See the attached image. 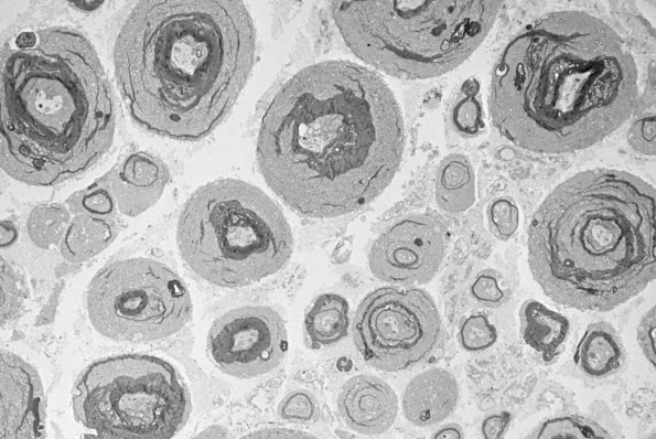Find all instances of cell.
Segmentation results:
<instances>
[{"label":"cell","instance_id":"9a60e30c","mask_svg":"<svg viewBox=\"0 0 656 439\" xmlns=\"http://www.w3.org/2000/svg\"><path fill=\"white\" fill-rule=\"evenodd\" d=\"M337 408L344 422L364 435H379L394 424L398 398L394 389L373 375H356L342 387Z\"/></svg>","mask_w":656,"mask_h":439},{"label":"cell","instance_id":"5b68a950","mask_svg":"<svg viewBox=\"0 0 656 439\" xmlns=\"http://www.w3.org/2000/svg\"><path fill=\"white\" fill-rule=\"evenodd\" d=\"M528 263L544 292L579 310L610 311L655 279V190L620 170L558 185L528 231Z\"/></svg>","mask_w":656,"mask_h":439},{"label":"cell","instance_id":"44dd1931","mask_svg":"<svg viewBox=\"0 0 656 439\" xmlns=\"http://www.w3.org/2000/svg\"><path fill=\"white\" fill-rule=\"evenodd\" d=\"M349 307L336 293L319 296L304 319L305 335L312 347H323L340 342L348 331Z\"/></svg>","mask_w":656,"mask_h":439},{"label":"cell","instance_id":"83f0119b","mask_svg":"<svg viewBox=\"0 0 656 439\" xmlns=\"http://www.w3.org/2000/svg\"><path fill=\"white\" fill-rule=\"evenodd\" d=\"M278 413L286 420L309 421L315 416L316 404L308 392L297 390L282 399Z\"/></svg>","mask_w":656,"mask_h":439},{"label":"cell","instance_id":"7402d4cb","mask_svg":"<svg viewBox=\"0 0 656 439\" xmlns=\"http://www.w3.org/2000/svg\"><path fill=\"white\" fill-rule=\"evenodd\" d=\"M71 212L62 203H42L34 206L26 221V232L40 248L60 245L71 223Z\"/></svg>","mask_w":656,"mask_h":439},{"label":"cell","instance_id":"4dcf8cb0","mask_svg":"<svg viewBox=\"0 0 656 439\" xmlns=\"http://www.w3.org/2000/svg\"><path fill=\"white\" fill-rule=\"evenodd\" d=\"M637 342L645 357L655 364V308H650L641 319L637 326Z\"/></svg>","mask_w":656,"mask_h":439},{"label":"cell","instance_id":"7a4b0ae2","mask_svg":"<svg viewBox=\"0 0 656 439\" xmlns=\"http://www.w3.org/2000/svg\"><path fill=\"white\" fill-rule=\"evenodd\" d=\"M638 93L636 62L615 30L582 11H557L528 23L501 53L490 113L515 146L564 153L621 127Z\"/></svg>","mask_w":656,"mask_h":439},{"label":"cell","instance_id":"ba28073f","mask_svg":"<svg viewBox=\"0 0 656 439\" xmlns=\"http://www.w3.org/2000/svg\"><path fill=\"white\" fill-rule=\"evenodd\" d=\"M72 409L83 439H171L186 422L191 399L165 360L121 354L85 368Z\"/></svg>","mask_w":656,"mask_h":439},{"label":"cell","instance_id":"7c38bea8","mask_svg":"<svg viewBox=\"0 0 656 439\" xmlns=\"http://www.w3.org/2000/svg\"><path fill=\"white\" fill-rule=\"evenodd\" d=\"M441 220L429 213L409 214L387 227L368 254L370 271L394 285H421L437 274L447 250Z\"/></svg>","mask_w":656,"mask_h":439},{"label":"cell","instance_id":"4316f807","mask_svg":"<svg viewBox=\"0 0 656 439\" xmlns=\"http://www.w3.org/2000/svg\"><path fill=\"white\" fill-rule=\"evenodd\" d=\"M451 122L461 136H477L484 127L483 109L478 98L461 95L452 107Z\"/></svg>","mask_w":656,"mask_h":439},{"label":"cell","instance_id":"4fadbf2b","mask_svg":"<svg viewBox=\"0 0 656 439\" xmlns=\"http://www.w3.org/2000/svg\"><path fill=\"white\" fill-rule=\"evenodd\" d=\"M1 439H45V401L36 371L1 353Z\"/></svg>","mask_w":656,"mask_h":439},{"label":"cell","instance_id":"277c9868","mask_svg":"<svg viewBox=\"0 0 656 439\" xmlns=\"http://www.w3.org/2000/svg\"><path fill=\"white\" fill-rule=\"evenodd\" d=\"M1 169L51 186L87 172L111 146L110 84L76 28L20 21L1 45Z\"/></svg>","mask_w":656,"mask_h":439},{"label":"cell","instance_id":"f546056e","mask_svg":"<svg viewBox=\"0 0 656 439\" xmlns=\"http://www.w3.org/2000/svg\"><path fill=\"white\" fill-rule=\"evenodd\" d=\"M627 139L630 146L638 153L654 156L655 153V117L654 114L641 116L631 125Z\"/></svg>","mask_w":656,"mask_h":439},{"label":"cell","instance_id":"d6986e66","mask_svg":"<svg viewBox=\"0 0 656 439\" xmlns=\"http://www.w3.org/2000/svg\"><path fill=\"white\" fill-rule=\"evenodd\" d=\"M117 235L116 216L77 214L71 220L60 251L69 263H83L107 248Z\"/></svg>","mask_w":656,"mask_h":439},{"label":"cell","instance_id":"484cf974","mask_svg":"<svg viewBox=\"0 0 656 439\" xmlns=\"http://www.w3.org/2000/svg\"><path fill=\"white\" fill-rule=\"evenodd\" d=\"M486 216L490 232L501 240L509 239L518 229V207L509 197H498L492 201Z\"/></svg>","mask_w":656,"mask_h":439},{"label":"cell","instance_id":"e0dca14e","mask_svg":"<svg viewBox=\"0 0 656 439\" xmlns=\"http://www.w3.org/2000/svg\"><path fill=\"white\" fill-rule=\"evenodd\" d=\"M624 350L613 325L605 321L589 324L573 354L578 371L588 378L602 379L617 372Z\"/></svg>","mask_w":656,"mask_h":439},{"label":"cell","instance_id":"8fae6325","mask_svg":"<svg viewBox=\"0 0 656 439\" xmlns=\"http://www.w3.org/2000/svg\"><path fill=\"white\" fill-rule=\"evenodd\" d=\"M208 351L214 363L238 378L273 371L288 351L281 315L269 307L246 306L229 310L211 326Z\"/></svg>","mask_w":656,"mask_h":439},{"label":"cell","instance_id":"8d00e7d4","mask_svg":"<svg viewBox=\"0 0 656 439\" xmlns=\"http://www.w3.org/2000/svg\"><path fill=\"white\" fill-rule=\"evenodd\" d=\"M15 237V229L8 222L1 224V245L6 246Z\"/></svg>","mask_w":656,"mask_h":439},{"label":"cell","instance_id":"ac0fdd59","mask_svg":"<svg viewBox=\"0 0 656 439\" xmlns=\"http://www.w3.org/2000/svg\"><path fill=\"white\" fill-rule=\"evenodd\" d=\"M520 333L525 343L550 362L561 352L570 323L561 313L535 299L526 300L519 309Z\"/></svg>","mask_w":656,"mask_h":439},{"label":"cell","instance_id":"f1b7e54d","mask_svg":"<svg viewBox=\"0 0 656 439\" xmlns=\"http://www.w3.org/2000/svg\"><path fill=\"white\" fill-rule=\"evenodd\" d=\"M470 293L476 302L491 308L501 306L505 300V292L497 277L490 270L475 277L470 286Z\"/></svg>","mask_w":656,"mask_h":439},{"label":"cell","instance_id":"8992f818","mask_svg":"<svg viewBox=\"0 0 656 439\" xmlns=\"http://www.w3.org/2000/svg\"><path fill=\"white\" fill-rule=\"evenodd\" d=\"M499 1H334V22L352 52L395 77L442 75L482 44Z\"/></svg>","mask_w":656,"mask_h":439},{"label":"cell","instance_id":"52a82bcc","mask_svg":"<svg viewBox=\"0 0 656 439\" xmlns=\"http://www.w3.org/2000/svg\"><path fill=\"white\" fill-rule=\"evenodd\" d=\"M178 246L204 280L234 288L279 271L293 249L281 208L257 186L222 179L197 189L178 223Z\"/></svg>","mask_w":656,"mask_h":439},{"label":"cell","instance_id":"e575fe53","mask_svg":"<svg viewBox=\"0 0 656 439\" xmlns=\"http://www.w3.org/2000/svg\"><path fill=\"white\" fill-rule=\"evenodd\" d=\"M192 439H227V432L221 426H211Z\"/></svg>","mask_w":656,"mask_h":439},{"label":"cell","instance_id":"d590c367","mask_svg":"<svg viewBox=\"0 0 656 439\" xmlns=\"http://www.w3.org/2000/svg\"><path fill=\"white\" fill-rule=\"evenodd\" d=\"M480 90V84L475 78L466 79L461 86V95L476 96Z\"/></svg>","mask_w":656,"mask_h":439},{"label":"cell","instance_id":"cb8c5ba5","mask_svg":"<svg viewBox=\"0 0 656 439\" xmlns=\"http://www.w3.org/2000/svg\"><path fill=\"white\" fill-rule=\"evenodd\" d=\"M65 204L73 215L116 216L117 211L115 199L104 175L90 185L71 194Z\"/></svg>","mask_w":656,"mask_h":439},{"label":"cell","instance_id":"6da1fadb","mask_svg":"<svg viewBox=\"0 0 656 439\" xmlns=\"http://www.w3.org/2000/svg\"><path fill=\"white\" fill-rule=\"evenodd\" d=\"M405 147L398 103L375 72L325 61L293 75L259 127V169L300 214L335 217L369 204L396 174Z\"/></svg>","mask_w":656,"mask_h":439},{"label":"cell","instance_id":"603a6c76","mask_svg":"<svg viewBox=\"0 0 656 439\" xmlns=\"http://www.w3.org/2000/svg\"><path fill=\"white\" fill-rule=\"evenodd\" d=\"M526 439H612L595 421L577 415L557 416L539 424Z\"/></svg>","mask_w":656,"mask_h":439},{"label":"cell","instance_id":"9c48e42d","mask_svg":"<svg viewBox=\"0 0 656 439\" xmlns=\"http://www.w3.org/2000/svg\"><path fill=\"white\" fill-rule=\"evenodd\" d=\"M94 328L118 341L173 335L190 320L192 301L183 280L160 261L127 258L103 267L87 291Z\"/></svg>","mask_w":656,"mask_h":439},{"label":"cell","instance_id":"d6a6232c","mask_svg":"<svg viewBox=\"0 0 656 439\" xmlns=\"http://www.w3.org/2000/svg\"><path fill=\"white\" fill-rule=\"evenodd\" d=\"M240 439H318L303 431L287 428H265L244 436Z\"/></svg>","mask_w":656,"mask_h":439},{"label":"cell","instance_id":"5bb4252c","mask_svg":"<svg viewBox=\"0 0 656 439\" xmlns=\"http://www.w3.org/2000/svg\"><path fill=\"white\" fill-rule=\"evenodd\" d=\"M104 176L117 210L133 217L158 202L170 179V172L158 157L138 151L123 157Z\"/></svg>","mask_w":656,"mask_h":439},{"label":"cell","instance_id":"d4e9b609","mask_svg":"<svg viewBox=\"0 0 656 439\" xmlns=\"http://www.w3.org/2000/svg\"><path fill=\"white\" fill-rule=\"evenodd\" d=\"M461 346L472 353L483 352L497 341V330L483 313L465 318L459 330Z\"/></svg>","mask_w":656,"mask_h":439},{"label":"cell","instance_id":"30bf717a","mask_svg":"<svg viewBox=\"0 0 656 439\" xmlns=\"http://www.w3.org/2000/svg\"><path fill=\"white\" fill-rule=\"evenodd\" d=\"M441 320L429 293L419 288L383 287L367 295L354 318L353 340L374 368L411 367L437 346Z\"/></svg>","mask_w":656,"mask_h":439},{"label":"cell","instance_id":"836d02e7","mask_svg":"<svg viewBox=\"0 0 656 439\" xmlns=\"http://www.w3.org/2000/svg\"><path fill=\"white\" fill-rule=\"evenodd\" d=\"M432 439H462V430L458 425H447L440 428Z\"/></svg>","mask_w":656,"mask_h":439},{"label":"cell","instance_id":"ffe728a7","mask_svg":"<svg viewBox=\"0 0 656 439\" xmlns=\"http://www.w3.org/2000/svg\"><path fill=\"white\" fill-rule=\"evenodd\" d=\"M435 201L448 213L469 210L475 201V175L471 162L462 154L448 156L439 167Z\"/></svg>","mask_w":656,"mask_h":439},{"label":"cell","instance_id":"2e32d148","mask_svg":"<svg viewBox=\"0 0 656 439\" xmlns=\"http://www.w3.org/2000/svg\"><path fill=\"white\" fill-rule=\"evenodd\" d=\"M459 385L447 370L432 368L415 376L406 386L401 406L406 419L428 427L448 418L459 400Z\"/></svg>","mask_w":656,"mask_h":439},{"label":"cell","instance_id":"3957f363","mask_svg":"<svg viewBox=\"0 0 656 439\" xmlns=\"http://www.w3.org/2000/svg\"><path fill=\"white\" fill-rule=\"evenodd\" d=\"M255 50L254 23L240 1H140L117 35L115 73L138 126L197 141L229 114Z\"/></svg>","mask_w":656,"mask_h":439},{"label":"cell","instance_id":"1f68e13d","mask_svg":"<svg viewBox=\"0 0 656 439\" xmlns=\"http://www.w3.org/2000/svg\"><path fill=\"white\" fill-rule=\"evenodd\" d=\"M510 414L499 411L488 415L481 425L483 439H503L510 422Z\"/></svg>","mask_w":656,"mask_h":439}]
</instances>
